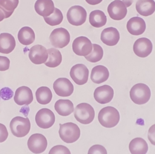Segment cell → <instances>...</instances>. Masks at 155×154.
Segmentation results:
<instances>
[{
  "label": "cell",
  "instance_id": "cell-1",
  "mask_svg": "<svg viewBox=\"0 0 155 154\" xmlns=\"http://www.w3.org/2000/svg\"><path fill=\"white\" fill-rule=\"evenodd\" d=\"M120 120L119 111L114 107L107 106L99 111L98 120L99 123L107 128H111L116 126Z\"/></svg>",
  "mask_w": 155,
  "mask_h": 154
},
{
  "label": "cell",
  "instance_id": "cell-2",
  "mask_svg": "<svg viewBox=\"0 0 155 154\" xmlns=\"http://www.w3.org/2000/svg\"><path fill=\"white\" fill-rule=\"evenodd\" d=\"M59 135L64 142L73 143L79 138L81 130L78 126L73 123L59 124Z\"/></svg>",
  "mask_w": 155,
  "mask_h": 154
},
{
  "label": "cell",
  "instance_id": "cell-3",
  "mask_svg": "<svg viewBox=\"0 0 155 154\" xmlns=\"http://www.w3.org/2000/svg\"><path fill=\"white\" fill-rule=\"evenodd\" d=\"M130 97L135 104H145L150 98L151 91L147 85L137 83L134 85L130 89Z\"/></svg>",
  "mask_w": 155,
  "mask_h": 154
},
{
  "label": "cell",
  "instance_id": "cell-4",
  "mask_svg": "<svg viewBox=\"0 0 155 154\" xmlns=\"http://www.w3.org/2000/svg\"><path fill=\"white\" fill-rule=\"evenodd\" d=\"M76 120L81 124H88L94 118L95 112L93 107L87 103H82L76 106L74 111Z\"/></svg>",
  "mask_w": 155,
  "mask_h": 154
},
{
  "label": "cell",
  "instance_id": "cell-5",
  "mask_svg": "<svg viewBox=\"0 0 155 154\" xmlns=\"http://www.w3.org/2000/svg\"><path fill=\"white\" fill-rule=\"evenodd\" d=\"M30 121L28 118L15 117L10 121V128L12 134L18 138L26 136L30 130Z\"/></svg>",
  "mask_w": 155,
  "mask_h": 154
},
{
  "label": "cell",
  "instance_id": "cell-6",
  "mask_svg": "<svg viewBox=\"0 0 155 154\" xmlns=\"http://www.w3.org/2000/svg\"><path fill=\"white\" fill-rule=\"evenodd\" d=\"M49 39L51 45L54 47L62 48L69 43L70 36L65 28L60 27L55 28L51 31Z\"/></svg>",
  "mask_w": 155,
  "mask_h": 154
},
{
  "label": "cell",
  "instance_id": "cell-7",
  "mask_svg": "<svg viewBox=\"0 0 155 154\" xmlns=\"http://www.w3.org/2000/svg\"><path fill=\"white\" fill-rule=\"evenodd\" d=\"M68 22L75 26L82 25L87 19V11L84 7L80 5L71 7L67 13Z\"/></svg>",
  "mask_w": 155,
  "mask_h": 154
},
{
  "label": "cell",
  "instance_id": "cell-8",
  "mask_svg": "<svg viewBox=\"0 0 155 154\" xmlns=\"http://www.w3.org/2000/svg\"><path fill=\"white\" fill-rule=\"evenodd\" d=\"M35 121L37 125L42 129L51 127L55 122L54 113L47 108H42L39 110L35 116Z\"/></svg>",
  "mask_w": 155,
  "mask_h": 154
},
{
  "label": "cell",
  "instance_id": "cell-9",
  "mask_svg": "<svg viewBox=\"0 0 155 154\" xmlns=\"http://www.w3.org/2000/svg\"><path fill=\"white\" fill-rule=\"evenodd\" d=\"M28 149L35 154L44 152L47 146V140L45 136L41 133L31 135L27 141Z\"/></svg>",
  "mask_w": 155,
  "mask_h": 154
},
{
  "label": "cell",
  "instance_id": "cell-10",
  "mask_svg": "<svg viewBox=\"0 0 155 154\" xmlns=\"http://www.w3.org/2000/svg\"><path fill=\"white\" fill-rule=\"evenodd\" d=\"M72 48L76 55L85 57L92 51L93 44L87 37L80 36L73 40Z\"/></svg>",
  "mask_w": 155,
  "mask_h": 154
},
{
  "label": "cell",
  "instance_id": "cell-11",
  "mask_svg": "<svg viewBox=\"0 0 155 154\" xmlns=\"http://www.w3.org/2000/svg\"><path fill=\"white\" fill-rule=\"evenodd\" d=\"M70 75L75 83L78 85H82L88 81L89 71L85 65L79 63L72 66Z\"/></svg>",
  "mask_w": 155,
  "mask_h": 154
},
{
  "label": "cell",
  "instance_id": "cell-12",
  "mask_svg": "<svg viewBox=\"0 0 155 154\" xmlns=\"http://www.w3.org/2000/svg\"><path fill=\"white\" fill-rule=\"evenodd\" d=\"M53 88L55 93L61 97L70 96L74 91L72 83L70 80L64 77L56 79L53 83Z\"/></svg>",
  "mask_w": 155,
  "mask_h": 154
},
{
  "label": "cell",
  "instance_id": "cell-13",
  "mask_svg": "<svg viewBox=\"0 0 155 154\" xmlns=\"http://www.w3.org/2000/svg\"><path fill=\"white\" fill-rule=\"evenodd\" d=\"M107 11L110 17L112 19L120 21L126 16L127 9L122 1L114 0L108 5L107 7Z\"/></svg>",
  "mask_w": 155,
  "mask_h": 154
},
{
  "label": "cell",
  "instance_id": "cell-14",
  "mask_svg": "<svg viewBox=\"0 0 155 154\" xmlns=\"http://www.w3.org/2000/svg\"><path fill=\"white\" fill-rule=\"evenodd\" d=\"M153 50V44L150 39L141 37L137 39L133 45V51L139 57H146L149 56Z\"/></svg>",
  "mask_w": 155,
  "mask_h": 154
},
{
  "label": "cell",
  "instance_id": "cell-15",
  "mask_svg": "<svg viewBox=\"0 0 155 154\" xmlns=\"http://www.w3.org/2000/svg\"><path fill=\"white\" fill-rule=\"evenodd\" d=\"M30 61L36 65L44 63L48 58L46 48L41 45H36L31 47L28 53Z\"/></svg>",
  "mask_w": 155,
  "mask_h": 154
},
{
  "label": "cell",
  "instance_id": "cell-16",
  "mask_svg": "<svg viewBox=\"0 0 155 154\" xmlns=\"http://www.w3.org/2000/svg\"><path fill=\"white\" fill-rule=\"evenodd\" d=\"M114 96V91L109 85H102L96 88L94 92L95 100L100 104H107L111 101Z\"/></svg>",
  "mask_w": 155,
  "mask_h": 154
},
{
  "label": "cell",
  "instance_id": "cell-17",
  "mask_svg": "<svg viewBox=\"0 0 155 154\" xmlns=\"http://www.w3.org/2000/svg\"><path fill=\"white\" fill-rule=\"evenodd\" d=\"M33 93L30 88L22 86L16 90L14 101L17 104L21 106L28 105L33 101Z\"/></svg>",
  "mask_w": 155,
  "mask_h": 154
},
{
  "label": "cell",
  "instance_id": "cell-18",
  "mask_svg": "<svg viewBox=\"0 0 155 154\" xmlns=\"http://www.w3.org/2000/svg\"><path fill=\"white\" fill-rule=\"evenodd\" d=\"M127 29L132 35H140L143 33L146 29L145 21L138 16L131 18L127 22Z\"/></svg>",
  "mask_w": 155,
  "mask_h": 154
},
{
  "label": "cell",
  "instance_id": "cell-19",
  "mask_svg": "<svg viewBox=\"0 0 155 154\" xmlns=\"http://www.w3.org/2000/svg\"><path fill=\"white\" fill-rule=\"evenodd\" d=\"M120 39L118 30L114 27L106 28L102 30L101 34V41L107 45H116Z\"/></svg>",
  "mask_w": 155,
  "mask_h": 154
},
{
  "label": "cell",
  "instance_id": "cell-20",
  "mask_svg": "<svg viewBox=\"0 0 155 154\" xmlns=\"http://www.w3.org/2000/svg\"><path fill=\"white\" fill-rule=\"evenodd\" d=\"M35 10L40 16L47 17L54 10V5L52 0H37L35 4Z\"/></svg>",
  "mask_w": 155,
  "mask_h": 154
},
{
  "label": "cell",
  "instance_id": "cell-21",
  "mask_svg": "<svg viewBox=\"0 0 155 154\" xmlns=\"http://www.w3.org/2000/svg\"><path fill=\"white\" fill-rule=\"evenodd\" d=\"M16 41L14 37L10 33H2L0 34V53L9 54L15 49Z\"/></svg>",
  "mask_w": 155,
  "mask_h": 154
},
{
  "label": "cell",
  "instance_id": "cell-22",
  "mask_svg": "<svg viewBox=\"0 0 155 154\" xmlns=\"http://www.w3.org/2000/svg\"><path fill=\"white\" fill-rule=\"evenodd\" d=\"M109 77V71L108 69L103 65H97L93 68L91 72L90 78L93 82L96 84H100Z\"/></svg>",
  "mask_w": 155,
  "mask_h": 154
},
{
  "label": "cell",
  "instance_id": "cell-23",
  "mask_svg": "<svg viewBox=\"0 0 155 154\" xmlns=\"http://www.w3.org/2000/svg\"><path fill=\"white\" fill-rule=\"evenodd\" d=\"M137 13L143 16L151 15L155 11V1L154 0H138L136 3Z\"/></svg>",
  "mask_w": 155,
  "mask_h": 154
},
{
  "label": "cell",
  "instance_id": "cell-24",
  "mask_svg": "<svg viewBox=\"0 0 155 154\" xmlns=\"http://www.w3.org/2000/svg\"><path fill=\"white\" fill-rule=\"evenodd\" d=\"M54 109L57 113L61 116H68L74 111V106L70 100L60 99L56 101Z\"/></svg>",
  "mask_w": 155,
  "mask_h": 154
},
{
  "label": "cell",
  "instance_id": "cell-25",
  "mask_svg": "<svg viewBox=\"0 0 155 154\" xmlns=\"http://www.w3.org/2000/svg\"><path fill=\"white\" fill-rule=\"evenodd\" d=\"M148 149L147 142L142 138H135L129 144V150L131 154H146Z\"/></svg>",
  "mask_w": 155,
  "mask_h": 154
},
{
  "label": "cell",
  "instance_id": "cell-26",
  "mask_svg": "<svg viewBox=\"0 0 155 154\" xmlns=\"http://www.w3.org/2000/svg\"><path fill=\"white\" fill-rule=\"evenodd\" d=\"M19 42L24 45L31 44L35 39V34L33 29L29 27L21 28L18 34Z\"/></svg>",
  "mask_w": 155,
  "mask_h": 154
},
{
  "label": "cell",
  "instance_id": "cell-27",
  "mask_svg": "<svg viewBox=\"0 0 155 154\" xmlns=\"http://www.w3.org/2000/svg\"><path fill=\"white\" fill-rule=\"evenodd\" d=\"M89 22L91 26L100 28L106 24L107 17L102 11L99 10H93L90 13Z\"/></svg>",
  "mask_w": 155,
  "mask_h": 154
},
{
  "label": "cell",
  "instance_id": "cell-28",
  "mask_svg": "<svg viewBox=\"0 0 155 154\" xmlns=\"http://www.w3.org/2000/svg\"><path fill=\"white\" fill-rule=\"evenodd\" d=\"M48 58L44 63L50 68H55L59 66L62 62V55L61 52L56 48H49L47 50Z\"/></svg>",
  "mask_w": 155,
  "mask_h": 154
},
{
  "label": "cell",
  "instance_id": "cell-29",
  "mask_svg": "<svg viewBox=\"0 0 155 154\" xmlns=\"http://www.w3.org/2000/svg\"><path fill=\"white\" fill-rule=\"evenodd\" d=\"M37 101L41 104H48L52 99V92L47 86L39 87L36 91Z\"/></svg>",
  "mask_w": 155,
  "mask_h": 154
},
{
  "label": "cell",
  "instance_id": "cell-30",
  "mask_svg": "<svg viewBox=\"0 0 155 154\" xmlns=\"http://www.w3.org/2000/svg\"><path fill=\"white\" fill-rule=\"evenodd\" d=\"M19 4V0H0V9L4 13L5 18H9Z\"/></svg>",
  "mask_w": 155,
  "mask_h": 154
},
{
  "label": "cell",
  "instance_id": "cell-31",
  "mask_svg": "<svg viewBox=\"0 0 155 154\" xmlns=\"http://www.w3.org/2000/svg\"><path fill=\"white\" fill-rule=\"evenodd\" d=\"M104 51L102 48L96 43L93 44V48L91 53L85 56V58L89 62L95 63L101 60L103 57Z\"/></svg>",
  "mask_w": 155,
  "mask_h": 154
},
{
  "label": "cell",
  "instance_id": "cell-32",
  "mask_svg": "<svg viewBox=\"0 0 155 154\" xmlns=\"http://www.w3.org/2000/svg\"><path fill=\"white\" fill-rule=\"evenodd\" d=\"M44 19L49 25L55 26L62 22L63 20V14L59 9L54 8L53 13L47 17H44Z\"/></svg>",
  "mask_w": 155,
  "mask_h": 154
},
{
  "label": "cell",
  "instance_id": "cell-33",
  "mask_svg": "<svg viewBox=\"0 0 155 154\" xmlns=\"http://www.w3.org/2000/svg\"><path fill=\"white\" fill-rule=\"evenodd\" d=\"M48 154H71L70 150L63 145H56L53 147Z\"/></svg>",
  "mask_w": 155,
  "mask_h": 154
},
{
  "label": "cell",
  "instance_id": "cell-34",
  "mask_svg": "<svg viewBox=\"0 0 155 154\" xmlns=\"http://www.w3.org/2000/svg\"><path fill=\"white\" fill-rule=\"evenodd\" d=\"M88 154H107L106 149L99 144H95L90 147Z\"/></svg>",
  "mask_w": 155,
  "mask_h": 154
},
{
  "label": "cell",
  "instance_id": "cell-35",
  "mask_svg": "<svg viewBox=\"0 0 155 154\" xmlns=\"http://www.w3.org/2000/svg\"><path fill=\"white\" fill-rule=\"evenodd\" d=\"M13 95V91L8 87H4L0 90V97L4 100H8L10 99Z\"/></svg>",
  "mask_w": 155,
  "mask_h": 154
},
{
  "label": "cell",
  "instance_id": "cell-36",
  "mask_svg": "<svg viewBox=\"0 0 155 154\" xmlns=\"http://www.w3.org/2000/svg\"><path fill=\"white\" fill-rule=\"evenodd\" d=\"M10 60L8 57L0 56V71H4L8 69L10 67Z\"/></svg>",
  "mask_w": 155,
  "mask_h": 154
},
{
  "label": "cell",
  "instance_id": "cell-37",
  "mask_svg": "<svg viewBox=\"0 0 155 154\" xmlns=\"http://www.w3.org/2000/svg\"><path fill=\"white\" fill-rule=\"evenodd\" d=\"M8 135L7 129L5 125L0 123V143L5 141Z\"/></svg>",
  "mask_w": 155,
  "mask_h": 154
},
{
  "label": "cell",
  "instance_id": "cell-38",
  "mask_svg": "<svg viewBox=\"0 0 155 154\" xmlns=\"http://www.w3.org/2000/svg\"><path fill=\"white\" fill-rule=\"evenodd\" d=\"M148 138L150 143L155 146V124L152 125L148 130Z\"/></svg>",
  "mask_w": 155,
  "mask_h": 154
},
{
  "label": "cell",
  "instance_id": "cell-39",
  "mask_svg": "<svg viewBox=\"0 0 155 154\" xmlns=\"http://www.w3.org/2000/svg\"><path fill=\"white\" fill-rule=\"evenodd\" d=\"M103 0H85V1L90 5H97L101 3Z\"/></svg>",
  "mask_w": 155,
  "mask_h": 154
},
{
  "label": "cell",
  "instance_id": "cell-40",
  "mask_svg": "<svg viewBox=\"0 0 155 154\" xmlns=\"http://www.w3.org/2000/svg\"><path fill=\"white\" fill-rule=\"evenodd\" d=\"M124 2V4L125 5L126 7H130L133 2V0H119Z\"/></svg>",
  "mask_w": 155,
  "mask_h": 154
},
{
  "label": "cell",
  "instance_id": "cell-41",
  "mask_svg": "<svg viewBox=\"0 0 155 154\" xmlns=\"http://www.w3.org/2000/svg\"><path fill=\"white\" fill-rule=\"evenodd\" d=\"M5 19V16L4 13L0 9V22L2 21L3 19Z\"/></svg>",
  "mask_w": 155,
  "mask_h": 154
}]
</instances>
